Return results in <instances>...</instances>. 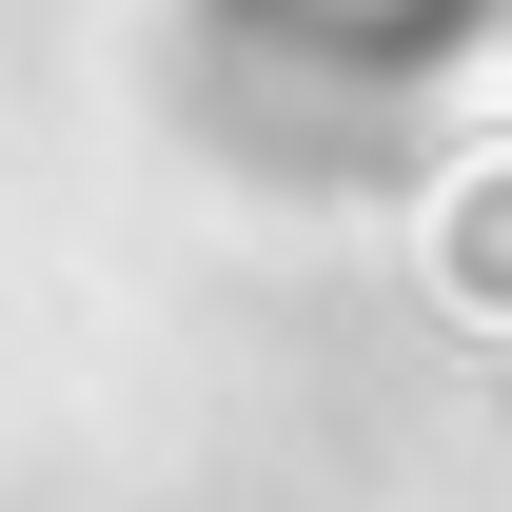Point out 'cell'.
I'll use <instances>...</instances> for the list:
<instances>
[{"label": "cell", "mask_w": 512, "mask_h": 512, "mask_svg": "<svg viewBox=\"0 0 512 512\" xmlns=\"http://www.w3.org/2000/svg\"><path fill=\"white\" fill-rule=\"evenodd\" d=\"M434 276H453V296H512V158H473V197H453Z\"/></svg>", "instance_id": "1"}]
</instances>
